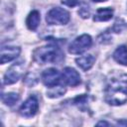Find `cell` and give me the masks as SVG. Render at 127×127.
Returning <instances> with one entry per match:
<instances>
[{"label":"cell","mask_w":127,"mask_h":127,"mask_svg":"<svg viewBox=\"0 0 127 127\" xmlns=\"http://www.w3.org/2000/svg\"><path fill=\"white\" fill-rule=\"evenodd\" d=\"M105 101L110 105H121L127 101V79H112L105 90Z\"/></svg>","instance_id":"obj_1"},{"label":"cell","mask_w":127,"mask_h":127,"mask_svg":"<svg viewBox=\"0 0 127 127\" xmlns=\"http://www.w3.org/2000/svg\"><path fill=\"white\" fill-rule=\"evenodd\" d=\"M64 55L61 48L57 45H48L41 48H38L34 52V60L41 64H56L63 61Z\"/></svg>","instance_id":"obj_2"},{"label":"cell","mask_w":127,"mask_h":127,"mask_svg":"<svg viewBox=\"0 0 127 127\" xmlns=\"http://www.w3.org/2000/svg\"><path fill=\"white\" fill-rule=\"evenodd\" d=\"M69 19L68 11L61 7L52 8L46 16V21L49 25H65L69 22Z\"/></svg>","instance_id":"obj_3"},{"label":"cell","mask_w":127,"mask_h":127,"mask_svg":"<svg viewBox=\"0 0 127 127\" xmlns=\"http://www.w3.org/2000/svg\"><path fill=\"white\" fill-rule=\"evenodd\" d=\"M92 45V38L87 35L83 34L76 37L68 46V52L73 55H80L87 51Z\"/></svg>","instance_id":"obj_4"},{"label":"cell","mask_w":127,"mask_h":127,"mask_svg":"<svg viewBox=\"0 0 127 127\" xmlns=\"http://www.w3.org/2000/svg\"><path fill=\"white\" fill-rule=\"evenodd\" d=\"M23 72H24V66H23L22 63L14 64L7 69L6 73L4 74V79H3L4 83L5 84H13V83L17 82L23 75Z\"/></svg>","instance_id":"obj_5"},{"label":"cell","mask_w":127,"mask_h":127,"mask_svg":"<svg viewBox=\"0 0 127 127\" xmlns=\"http://www.w3.org/2000/svg\"><path fill=\"white\" fill-rule=\"evenodd\" d=\"M39 110V101L36 96H30L19 108V113L24 117H33Z\"/></svg>","instance_id":"obj_6"},{"label":"cell","mask_w":127,"mask_h":127,"mask_svg":"<svg viewBox=\"0 0 127 127\" xmlns=\"http://www.w3.org/2000/svg\"><path fill=\"white\" fill-rule=\"evenodd\" d=\"M61 79H62V74L57 68H54V67L47 68L42 73V81L49 88L58 85Z\"/></svg>","instance_id":"obj_7"},{"label":"cell","mask_w":127,"mask_h":127,"mask_svg":"<svg viewBox=\"0 0 127 127\" xmlns=\"http://www.w3.org/2000/svg\"><path fill=\"white\" fill-rule=\"evenodd\" d=\"M21 53V49L16 46H3L1 48L0 54V63L2 64L12 62L15 60Z\"/></svg>","instance_id":"obj_8"},{"label":"cell","mask_w":127,"mask_h":127,"mask_svg":"<svg viewBox=\"0 0 127 127\" xmlns=\"http://www.w3.org/2000/svg\"><path fill=\"white\" fill-rule=\"evenodd\" d=\"M62 79L65 84L69 86H76L80 83V75L79 73L72 67L66 66L64 68L62 73Z\"/></svg>","instance_id":"obj_9"},{"label":"cell","mask_w":127,"mask_h":127,"mask_svg":"<svg viewBox=\"0 0 127 127\" xmlns=\"http://www.w3.org/2000/svg\"><path fill=\"white\" fill-rule=\"evenodd\" d=\"M95 62V57L93 55H84V56H80L79 58L75 59V63L76 64L82 69V70H88L92 67L93 64Z\"/></svg>","instance_id":"obj_10"},{"label":"cell","mask_w":127,"mask_h":127,"mask_svg":"<svg viewBox=\"0 0 127 127\" xmlns=\"http://www.w3.org/2000/svg\"><path fill=\"white\" fill-rule=\"evenodd\" d=\"M113 16V9L109 7L105 8H99L95 15L93 16V21L95 22H105L112 18Z\"/></svg>","instance_id":"obj_11"},{"label":"cell","mask_w":127,"mask_h":127,"mask_svg":"<svg viewBox=\"0 0 127 127\" xmlns=\"http://www.w3.org/2000/svg\"><path fill=\"white\" fill-rule=\"evenodd\" d=\"M40 21H41L40 12L37 10H33L32 12H30V14L26 19V25L31 31H35L39 27Z\"/></svg>","instance_id":"obj_12"},{"label":"cell","mask_w":127,"mask_h":127,"mask_svg":"<svg viewBox=\"0 0 127 127\" xmlns=\"http://www.w3.org/2000/svg\"><path fill=\"white\" fill-rule=\"evenodd\" d=\"M113 59L122 65H127V47L119 46L113 53Z\"/></svg>","instance_id":"obj_13"},{"label":"cell","mask_w":127,"mask_h":127,"mask_svg":"<svg viewBox=\"0 0 127 127\" xmlns=\"http://www.w3.org/2000/svg\"><path fill=\"white\" fill-rule=\"evenodd\" d=\"M1 98H2V101L4 104H6L8 106H12L19 100L20 96L16 92H8V93L3 94Z\"/></svg>","instance_id":"obj_14"},{"label":"cell","mask_w":127,"mask_h":127,"mask_svg":"<svg viewBox=\"0 0 127 127\" xmlns=\"http://www.w3.org/2000/svg\"><path fill=\"white\" fill-rule=\"evenodd\" d=\"M65 92V87L64 85H56L54 87H51L50 90L47 92V96L51 97V98H56V97H60L62 95H64V93Z\"/></svg>","instance_id":"obj_15"},{"label":"cell","mask_w":127,"mask_h":127,"mask_svg":"<svg viewBox=\"0 0 127 127\" xmlns=\"http://www.w3.org/2000/svg\"><path fill=\"white\" fill-rule=\"evenodd\" d=\"M127 28V23L122 20V19H117L115 22H114V25H113V31L115 33H121L123 30H125Z\"/></svg>","instance_id":"obj_16"},{"label":"cell","mask_w":127,"mask_h":127,"mask_svg":"<svg viewBox=\"0 0 127 127\" xmlns=\"http://www.w3.org/2000/svg\"><path fill=\"white\" fill-rule=\"evenodd\" d=\"M78 14L82 17V18H88L89 17V9H88V6H83L81 7L79 10H78Z\"/></svg>","instance_id":"obj_17"},{"label":"cell","mask_w":127,"mask_h":127,"mask_svg":"<svg viewBox=\"0 0 127 127\" xmlns=\"http://www.w3.org/2000/svg\"><path fill=\"white\" fill-rule=\"evenodd\" d=\"M62 3L68 7H74L78 4V0H62Z\"/></svg>","instance_id":"obj_18"},{"label":"cell","mask_w":127,"mask_h":127,"mask_svg":"<svg viewBox=\"0 0 127 127\" xmlns=\"http://www.w3.org/2000/svg\"><path fill=\"white\" fill-rule=\"evenodd\" d=\"M118 126H127V119H121L117 122Z\"/></svg>","instance_id":"obj_19"},{"label":"cell","mask_w":127,"mask_h":127,"mask_svg":"<svg viewBox=\"0 0 127 127\" xmlns=\"http://www.w3.org/2000/svg\"><path fill=\"white\" fill-rule=\"evenodd\" d=\"M96 125L97 126H110V124L106 121H99V122L96 123Z\"/></svg>","instance_id":"obj_20"},{"label":"cell","mask_w":127,"mask_h":127,"mask_svg":"<svg viewBox=\"0 0 127 127\" xmlns=\"http://www.w3.org/2000/svg\"><path fill=\"white\" fill-rule=\"evenodd\" d=\"M94 2H103V1H106V0H92Z\"/></svg>","instance_id":"obj_21"}]
</instances>
